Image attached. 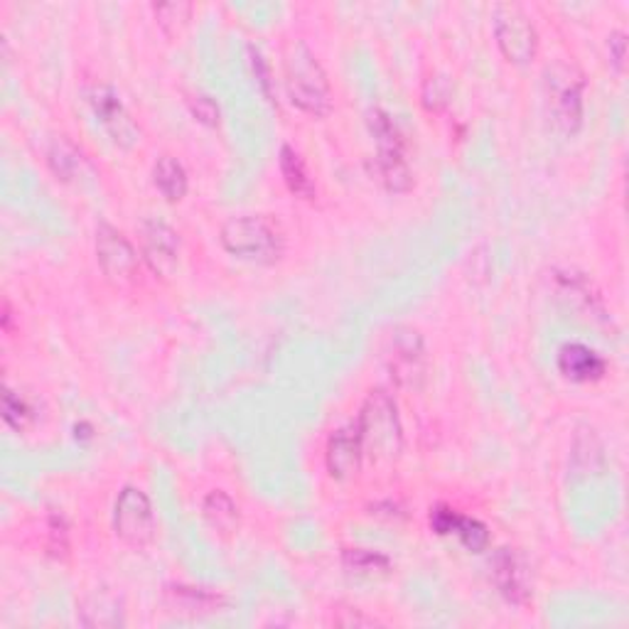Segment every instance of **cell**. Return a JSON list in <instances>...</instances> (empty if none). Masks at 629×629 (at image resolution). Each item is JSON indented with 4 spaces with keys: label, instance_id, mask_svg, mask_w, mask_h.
Listing matches in <instances>:
<instances>
[{
    "label": "cell",
    "instance_id": "cell-27",
    "mask_svg": "<svg viewBox=\"0 0 629 629\" xmlns=\"http://www.w3.org/2000/svg\"><path fill=\"white\" fill-rule=\"evenodd\" d=\"M455 519H458V511L450 509V507H435L431 511V527L435 534H440V536H450L452 534V524H455Z\"/></svg>",
    "mask_w": 629,
    "mask_h": 629
},
{
    "label": "cell",
    "instance_id": "cell-3",
    "mask_svg": "<svg viewBox=\"0 0 629 629\" xmlns=\"http://www.w3.org/2000/svg\"><path fill=\"white\" fill-rule=\"evenodd\" d=\"M219 241L227 254L254 261V264H276L286 251L280 229L274 221L256 215L229 217L219 229Z\"/></svg>",
    "mask_w": 629,
    "mask_h": 629
},
{
    "label": "cell",
    "instance_id": "cell-5",
    "mask_svg": "<svg viewBox=\"0 0 629 629\" xmlns=\"http://www.w3.org/2000/svg\"><path fill=\"white\" fill-rule=\"evenodd\" d=\"M546 109L560 133H576L583 123V92L585 76L576 64L556 62L544 74Z\"/></svg>",
    "mask_w": 629,
    "mask_h": 629
},
{
    "label": "cell",
    "instance_id": "cell-21",
    "mask_svg": "<svg viewBox=\"0 0 629 629\" xmlns=\"http://www.w3.org/2000/svg\"><path fill=\"white\" fill-rule=\"evenodd\" d=\"M202 517L207 519V524L219 531V534H234L239 529V507L237 501L231 499L227 492L211 489L209 495L202 501Z\"/></svg>",
    "mask_w": 629,
    "mask_h": 629
},
{
    "label": "cell",
    "instance_id": "cell-15",
    "mask_svg": "<svg viewBox=\"0 0 629 629\" xmlns=\"http://www.w3.org/2000/svg\"><path fill=\"white\" fill-rule=\"evenodd\" d=\"M166 603L178 615H211L219 613L221 605H225V597L209 588H197V585H168L166 588Z\"/></svg>",
    "mask_w": 629,
    "mask_h": 629
},
{
    "label": "cell",
    "instance_id": "cell-1",
    "mask_svg": "<svg viewBox=\"0 0 629 629\" xmlns=\"http://www.w3.org/2000/svg\"><path fill=\"white\" fill-rule=\"evenodd\" d=\"M288 99L310 116H327L332 111V86L327 72L317 62L315 52L305 43H293L286 57Z\"/></svg>",
    "mask_w": 629,
    "mask_h": 629
},
{
    "label": "cell",
    "instance_id": "cell-12",
    "mask_svg": "<svg viewBox=\"0 0 629 629\" xmlns=\"http://www.w3.org/2000/svg\"><path fill=\"white\" fill-rule=\"evenodd\" d=\"M489 570L497 590L509 603L524 605L531 597V570L517 551L497 548L489 560Z\"/></svg>",
    "mask_w": 629,
    "mask_h": 629
},
{
    "label": "cell",
    "instance_id": "cell-13",
    "mask_svg": "<svg viewBox=\"0 0 629 629\" xmlns=\"http://www.w3.org/2000/svg\"><path fill=\"white\" fill-rule=\"evenodd\" d=\"M364 460V448L362 438L356 433V425H344V428L335 431L327 440L325 448V464L330 477L335 480H350L362 468Z\"/></svg>",
    "mask_w": 629,
    "mask_h": 629
},
{
    "label": "cell",
    "instance_id": "cell-8",
    "mask_svg": "<svg viewBox=\"0 0 629 629\" xmlns=\"http://www.w3.org/2000/svg\"><path fill=\"white\" fill-rule=\"evenodd\" d=\"M86 99H89L96 121L101 123L106 135H109L119 148H133V145L141 141V129L131 119L129 109H125L113 86L94 84L92 89L86 92Z\"/></svg>",
    "mask_w": 629,
    "mask_h": 629
},
{
    "label": "cell",
    "instance_id": "cell-20",
    "mask_svg": "<svg viewBox=\"0 0 629 629\" xmlns=\"http://www.w3.org/2000/svg\"><path fill=\"white\" fill-rule=\"evenodd\" d=\"M278 168H280V176H283L286 180L288 190L293 192L295 197H303V199L315 197V182L313 178H310L305 162L303 158H300V153L295 148H290V145H280Z\"/></svg>",
    "mask_w": 629,
    "mask_h": 629
},
{
    "label": "cell",
    "instance_id": "cell-24",
    "mask_svg": "<svg viewBox=\"0 0 629 629\" xmlns=\"http://www.w3.org/2000/svg\"><path fill=\"white\" fill-rule=\"evenodd\" d=\"M153 11L162 31H166L168 35H176L188 25L192 15V5L190 3H158V5H153Z\"/></svg>",
    "mask_w": 629,
    "mask_h": 629
},
{
    "label": "cell",
    "instance_id": "cell-26",
    "mask_svg": "<svg viewBox=\"0 0 629 629\" xmlns=\"http://www.w3.org/2000/svg\"><path fill=\"white\" fill-rule=\"evenodd\" d=\"M188 104H190L192 116H195L199 123H205V125L219 123V106L215 99H211V96L195 94V96H190Z\"/></svg>",
    "mask_w": 629,
    "mask_h": 629
},
{
    "label": "cell",
    "instance_id": "cell-28",
    "mask_svg": "<svg viewBox=\"0 0 629 629\" xmlns=\"http://www.w3.org/2000/svg\"><path fill=\"white\" fill-rule=\"evenodd\" d=\"M625 55H627V35L622 31L609 33V60H613L615 70H625Z\"/></svg>",
    "mask_w": 629,
    "mask_h": 629
},
{
    "label": "cell",
    "instance_id": "cell-23",
    "mask_svg": "<svg viewBox=\"0 0 629 629\" xmlns=\"http://www.w3.org/2000/svg\"><path fill=\"white\" fill-rule=\"evenodd\" d=\"M452 534L460 539V544L464 548L475 551V554H480V551H485L489 546V529L482 524L480 519L458 515V519H455V524H452Z\"/></svg>",
    "mask_w": 629,
    "mask_h": 629
},
{
    "label": "cell",
    "instance_id": "cell-14",
    "mask_svg": "<svg viewBox=\"0 0 629 629\" xmlns=\"http://www.w3.org/2000/svg\"><path fill=\"white\" fill-rule=\"evenodd\" d=\"M558 372L566 376L568 382L576 384H593L600 382L607 372V362L600 356L593 347L570 342L558 350L556 356Z\"/></svg>",
    "mask_w": 629,
    "mask_h": 629
},
{
    "label": "cell",
    "instance_id": "cell-6",
    "mask_svg": "<svg viewBox=\"0 0 629 629\" xmlns=\"http://www.w3.org/2000/svg\"><path fill=\"white\" fill-rule=\"evenodd\" d=\"M113 531L123 544L133 548H143L153 544L158 521L148 495L141 487L125 485L113 505Z\"/></svg>",
    "mask_w": 629,
    "mask_h": 629
},
{
    "label": "cell",
    "instance_id": "cell-10",
    "mask_svg": "<svg viewBox=\"0 0 629 629\" xmlns=\"http://www.w3.org/2000/svg\"><path fill=\"white\" fill-rule=\"evenodd\" d=\"M141 251L155 276L172 278L180 264V234L168 221L148 217L141 221Z\"/></svg>",
    "mask_w": 629,
    "mask_h": 629
},
{
    "label": "cell",
    "instance_id": "cell-4",
    "mask_svg": "<svg viewBox=\"0 0 629 629\" xmlns=\"http://www.w3.org/2000/svg\"><path fill=\"white\" fill-rule=\"evenodd\" d=\"M366 125H370L376 143V180L389 192H409L413 188V172L406 160V143L399 125L379 106L366 113Z\"/></svg>",
    "mask_w": 629,
    "mask_h": 629
},
{
    "label": "cell",
    "instance_id": "cell-2",
    "mask_svg": "<svg viewBox=\"0 0 629 629\" xmlns=\"http://www.w3.org/2000/svg\"><path fill=\"white\" fill-rule=\"evenodd\" d=\"M354 425L362 438L364 455H370L372 460L399 458L403 448V431L399 409H396L389 394L376 389L366 396Z\"/></svg>",
    "mask_w": 629,
    "mask_h": 629
},
{
    "label": "cell",
    "instance_id": "cell-9",
    "mask_svg": "<svg viewBox=\"0 0 629 629\" xmlns=\"http://www.w3.org/2000/svg\"><path fill=\"white\" fill-rule=\"evenodd\" d=\"M94 249L104 276L113 283H131L138 274V251L123 237V231L111 227L109 221H99L96 227Z\"/></svg>",
    "mask_w": 629,
    "mask_h": 629
},
{
    "label": "cell",
    "instance_id": "cell-25",
    "mask_svg": "<svg viewBox=\"0 0 629 629\" xmlns=\"http://www.w3.org/2000/svg\"><path fill=\"white\" fill-rule=\"evenodd\" d=\"M249 60H251V70H254V74H256V82L261 86V92L266 94L268 101H274V80H270L266 57L256 45H249Z\"/></svg>",
    "mask_w": 629,
    "mask_h": 629
},
{
    "label": "cell",
    "instance_id": "cell-17",
    "mask_svg": "<svg viewBox=\"0 0 629 629\" xmlns=\"http://www.w3.org/2000/svg\"><path fill=\"white\" fill-rule=\"evenodd\" d=\"M342 566L350 576L366 580V583H379V580L391 578L394 564L389 556L379 554L372 548H344L342 551Z\"/></svg>",
    "mask_w": 629,
    "mask_h": 629
},
{
    "label": "cell",
    "instance_id": "cell-11",
    "mask_svg": "<svg viewBox=\"0 0 629 629\" xmlns=\"http://www.w3.org/2000/svg\"><path fill=\"white\" fill-rule=\"evenodd\" d=\"M386 364L394 382L403 389H421L425 382V347L415 330H399L391 340V350L386 354Z\"/></svg>",
    "mask_w": 629,
    "mask_h": 629
},
{
    "label": "cell",
    "instance_id": "cell-22",
    "mask_svg": "<svg viewBox=\"0 0 629 629\" xmlns=\"http://www.w3.org/2000/svg\"><path fill=\"white\" fill-rule=\"evenodd\" d=\"M37 403L25 394L5 389L3 394V419L15 431H27L37 421Z\"/></svg>",
    "mask_w": 629,
    "mask_h": 629
},
{
    "label": "cell",
    "instance_id": "cell-18",
    "mask_svg": "<svg viewBox=\"0 0 629 629\" xmlns=\"http://www.w3.org/2000/svg\"><path fill=\"white\" fill-rule=\"evenodd\" d=\"M80 622L84 627H123L125 619L119 597L106 590L86 595L80 603Z\"/></svg>",
    "mask_w": 629,
    "mask_h": 629
},
{
    "label": "cell",
    "instance_id": "cell-16",
    "mask_svg": "<svg viewBox=\"0 0 629 629\" xmlns=\"http://www.w3.org/2000/svg\"><path fill=\"white\" fill-rule=\"evenodd\" d=\"M47 162H50L55 176L64 182H80L82 178H86V172L92 170L86 155L76 148L70 138H64V135L50 143V148H47Z\"/></svg>",
    "mask_w": 629,
    "mask_h": 629
},
{
    "label": "cell",
    "instance_id": "cell-7",
    "mask_svg": "<svg viewBox=\"0 0 629 629\" xmlns=\"http://www.w3.org/2000/svg\"><path fill=\"white\" fill-rule=\"evenodd\" d=\"M495 37L499 52L511 64H529L539 50V35L534 23L517 5H499L495 11Z\"/></svg>",
    "mask_w": 629,
    "mask_h": 629
},
{
    "label": "cell",
    "instance_id": "cell-19",
    "mask_svg": "<svg viewBox=\"0 0 629 629\" xmlns=\"http://www.w3.org/2000/svg\"><path fill=\"white\" fill-rule=\"evenodd\" d=\"M153 182L168 202H180L188 195L190 188L185 166L178 158H172V155H160L153 168Z\"/></svg>",
    "mask_w": 629,
    "mask_h": 629
},
{
    "label": "cell",
    "instance_id": "cell-29",
    "mask_svg": "<svg viewBox=\"0 0 629 629\" xmlns=\"http://www.w3.org/2000/svg\"><path fill=\"white\" fill-rule=\"evenodd\" d=\"M440 80H428L425 82V89H423V101H425V106H428V109H443L445 106V92H440Z\"/></svg>",
    "mask_w": 629,
    "mask_h": 629
}]
</instances>
